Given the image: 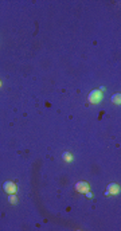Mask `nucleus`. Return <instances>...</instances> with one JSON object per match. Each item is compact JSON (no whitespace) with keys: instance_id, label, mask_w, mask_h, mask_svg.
Masks as SVG:
<instances>
[{"instance_id":"nucleus-1","label":"nucleus","mask_w":121,"mask_h":231,"mask_svg":"<svg viewBox=\"0 0 121 231\" xmlns=\"http://www.w3.org/2000/svg\"><path fill=\"white\" fill-rule=\"evenodd\" d=\"M88 98H89V102H92V103H100L101 101H102V93H101L100 90L94 89V90H92L90 93H89Z\"/></svg>"},{"instance_id":"nucleus-2","label":"nucleus","mask_w":121,"mask_h":231,"mask_svg":"<svg viewBox=\"0 0 121 231\" xmlns=\"http://www.w3.org/2000/svg\"><path fill=\"white\" fill-rule=\"evenodd\" d=\"M120 194V186L116 184V183H110L108 187H106V191H105V195H118Z\"/></svg>"},{"instance_id":"nucleus-3","label":"nucleus","mask_w":121,"mask_h":231,"mask_svg":"<svg viewBox=\"0 0 121 231\" xmlns=\"http://www.w3.org/2000/svg\"><path fill=\"white\" fill-rule=\"evenodd\" d=\"M89 183L86 182H77L75 183V191H78L79 194H85L89 191Z\"/></svg>"},{"instance_id":"nucleus-4","label":"nucleus","mask_w":121,"mask_h":231,"mask_svg":"<svg viewBox=\"0 0 121 231\" xmlns=\"http://www.w3.org/2000/svg\"><path fill=\"white\" fill-rule=\"evenodd\" d=\"M3 190L7 192V194H16V184L14 182H5L3 184Z\"/></svg>"},{"instance_id":"nucleus-5","label":"nucleus","mask_w":121,"mask_h":231,"mask_svg":"<svg viewBox=\"0 0 121 231\" xmlns=\"http://www.w3.org/2000/svg\"><path fill=\"white\" fill-rule=\"evenodd\" d=\"M112 102L114 103V105H120L121 103V94L120 93H114V94L112 95Z\"/></svg>"},{"instance_id":"nucleus-6","label":"nucleus","mask_w":121,"mask_h":231,"mask_svg":"<svg viewBox=\"0 0 121 231\" xmlns=\"http://www.w3.org/2000/svg\"><path fill=\"white\" fill-rule=\"evenodd\" d=\"M62 159L66 161V163H71V161H73V155H71L70 152H63L62 153Z\"/></svg>"},{"instance_id":"nucleus-7","label":"nucleus","mask_w":121,"mask_h":231,"mask_svg":"<svg viewBox=\"0 0 121 231\" xmlns=\"http://www.w3.org/2000/svg\"><path fill=\"white\" fill-rule=\"evenodd\" d=\"M8 202L11 203V204H16L18 203V198L15 194H9L8 195Z\"/></svg>"},{"instance_id":"nucleus-8","label":"nucleus","mask_w":121,"mask_h":231,"mask_svg":"<svg viewBox=\"0 0 121 231\" xmlns=\"http://www.w3.org/2000/svg\"><path fill=\"white\" fill-rule=\"evenodd\" d=\"M85 194H86V196H88V198H93V194H92V192H90V191H88V192H85Z\"/></svg>"},{"instance_id":"nucleus-9","label":"nucleus","mask_w":121,"mask_h":231,"mask_svg":"<svg viewBox=\"0 0 121 231\" xmlns=\"http://www.w3.org/2000/svg\"><path fill=\"white\" fill-rule=\"evenodd\" d=\"M0 86H1V81H0Z\"/></svg>"}]
</instances>
